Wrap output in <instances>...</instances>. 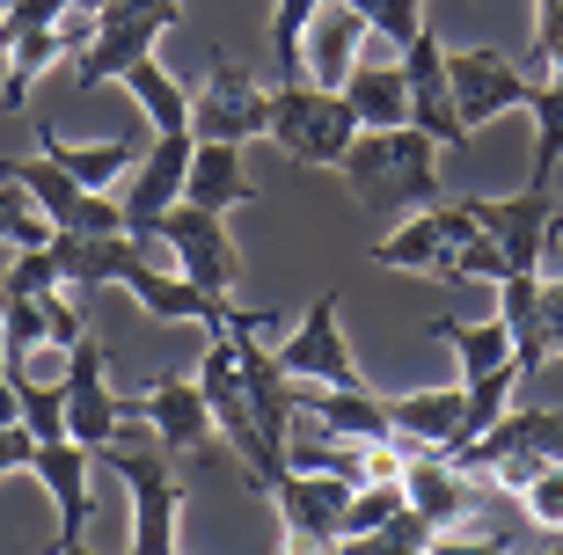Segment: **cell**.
Listing matches in <instances>:
<instances>
[{"label": "cell", "instance_id": "cell-1", "mask_svg": "<svg viewBox=\"0 0 563 555\" xmlns=\"http://www.w3.org/2000/svg\"><path fill=\"white\" fill-rule=\"evenodd\" d=\"M374 264L388 270H424V278H446V286H468V278H505V256L498 242L483 234L461 206H432V212H410L396 220L388 234L374 242Z\"/></svg>", "mask_w": 563, "mask_h": 555}, {"label": "cell", "instance_id": "cell-44", "mask_svg": "<svg viewBox=\"0 0 563 555\" xmlns=\"http://www.w3.org/2000/svg\"><path fill=\"white\" fill-rule=\"evenodd\" d=\"M563 37V0H534V52H549V44ZM527 52V59H534Z\"/></svg>", "mask_w": 563, "mask_h": 555}, {"label": "cell", "instance_id": "cell-31", "mask_svg": "<svg viewBox=\"0 0 563 555\" xmlns=\"http://www.w3.org/2000/svg\"><path fill=\"white\" fill-rule=\"evenodd\" d=\"M66 52H59V30H22L15 44H8V74H0V110H22L30 103V88H37V74H52Z\"/></svg>", "mask_w": 563, "mask_h": 555}, {"label": "cell", "instance_id": "cell-17", "mask_svg": "<svg viewBox=\"0 0 563 555\" xmlns=\"http://www.w3.org/2000/svg\"><path fill=\"white\" fill-rule=\"evenodd\" d=\"M190 132H154V146L140 154V168H132L125 198H118V212H125V234H146L154 242V226H162V212L184 198V176H190Z\"/></svg>", "mask_w": 563, "mask_h": 555}, {"label": "cell", "instance_id": "cell-23", "mask_svg": "<svg viewBox=\"0 0 563 555\" xmlns=\"http://www.w3.org/2000/svg\"><path fill=\"white\" fill-rule=\"evenodd\" d=\"M300 410L322 424V439H352V446H374L388 432V402L374 388H300Z\"/></svg>", "mask_w": 563, "mask_h": 555}, {"label": "cell", "instance_id": "cell-5", "mask_svg": "<svg viewBox=\"0 0 563 555\" xmlns=\"http://www.w3.org/2000/svg\"><path fill=\"white\" fill-rule=\"evenodd\" d=\"M0 176L30 190V206L52 220V234H125L118 190H88V184H74V176H66L59 162H44V154H30V162H0Z\"/></svg>", "mask_w": 563, "mask_h": 555}, {"label": "cell", "instance_id": "cell-43", "mask_svg": "<svg viewBox=\"0 0 563 555\" xmlns=\"http://www.w3.org/2000/svg\"><path fill=\"white\" fill-rule=\"evenodd\" d=\"M542 344L563 351V278H549V286H542Z\"/></svg>", "mask_w": 563, "mask_h": 555}, {"label": "cell", "instance_id": "cell-2", "mask_svg": "<svg viewBox=\"0 0 563 555\" xmlns=\"http://www.w3.org/2000/svg\"><path fill=\"white\" fill-rule=\"evenodd\" d=\"M439 146L424 140L418 124H396V132H358L344 146V184L358 190V206L380 212V220H410V212L439 206V176H432Z\"/></svg>", "mask_w": 563, "mask_h": 555}, {"label": "cell", "instance_id": "cell-28", "mask_svg": "<svg viewBox=\"0 0 563 555\" xmlns=\"http://www.w3.org/2000/svg\"><path fill=\"white\" fill-rule=\"evenodd\" d=\"M0 366H8V380H15L22 432L37 439V446L66 439V366H59V380H37V373H30V358H0Z\"/></svg>", "mask_w": 563, "mask_h": 555}, {"label": "cell", "instance_id": "cell-32", "mask_svg": "<svg viewBox=\"0 0 563 555\" xmlns=\"http://www.w3.org/2000/svg\"><path fill=\"white\" fill-rule=\"evenodd\" d=\"M527 110H534V176H527V190H549L563 168V88L534 81L527 88Z\"/></svg>", "mask_w": 563, "mask_h": 555}, {"label": "cell", "instance_id": "cell-41", "mask_svg": "<svg viewBox=\"0 0 563 555\" xmlns=\"http://www.w3.org/2000/svg\"><path fill=\"white\" fill-rule=\"evenodd\" d=\"M44 322H52V344H59V351L88 336V330H81V314H74V300H59V292H44Z\"/></svg>", "mask_w": 563, "mask_h": 555}, {"label": "cell", "instance_id": "cell-39", "mask_svg": "<svg viewBox=\"0 0 563 555\" xmlns=\"http://www.w3.org/2000/svg\"><path fill=\"white\" fill-rule=\"evenodd\" d=\"M410 497H402V482H358L352 490V504H344V541L352 534H374L380 519H396Z\"/></svg>", "mask_w": 563, "mask_h": 555}, {"label": "cell", "instance_id": "cell-10", "mask_svg": "<svg viewBox=\"0 0 563 555\" xmlns=\"http://www.w3.org/2000/svg\"><path fill=\"white\" fill-rule=\"evenodd\" d=\"M278 366L300 380V388H366L358 380V358L336 330V292H314L308 314L292 322V336L278 344Z\"/></svg>", "mask_w": 563, "mask_h": 555}, {"label": "cell", "instance_id": "cell-36", "mask_svg": "<svg viewBox=\"0 0 563 555\" xmlns=\"http://www.w3.org/2000/svg\"><path fill=\"white\" fill-rule=\"evenodd\" d=\"M52 242V220L30 206V190L0 176V248H44Z\"/></svg>", "mask_w": 563, "mask_h": 555}, {"label": "cell", "instance_id": "cell-20", "mask_svg": "<svg viewBox=\"0 0 563 555\" xmlns=\"http://www.w3.org/2000/svg\"><path fill=\"white\" fill-rule=\"evenodd\" d=\"M388 432L410 453H454L468 432V395L461 388H424V395H396L388 402Z\"/></svg>", "mask_w": 563, "mask_h": 555}, {"label": "cell", "instance_id": "cell-18", "mask_svg": "<svg viewBox=\"0 0 563 555\" xmlns=\"http://www.w3.org/2000/svg\"><path fill=\"white\" fill-rule=\"evenodd\" d=\"M454 468H490V460H563V410H505L476 446L446 453Z\"/></svg>", "mask_w": 563, "mask_h": 555}, {"label": "cell", "instance_id": "cell-19", "mask_svg": "<svg viewBox=\"0 0 563 555\" xmlns=\"http://www.w3.org/2000/svg\"><path fill=\"white\" fill-rule=\"evenodd\" d=\"M30 468H37V482L52 490V504H59V548H74V541L88 534V512H96V490H88L96 453L74 446V439H52V446L30 453Z\"/></svg>", "mask_w": 563, "mask_h": 555}, {"label": "cell", "instance_id": "cell-8", "mask_svg": "<svg viewBox=\"0 0 563 555\" xmlns=\"http://www.w3.org/2000/svg\"><path fill=\"white\" fill-rule=\"evenodd\" d=\"M154 242L176 248V270H184L198 292H212V300H234V278H242V256H234V234L220 226V212L206 206H176L162 212V226H154Z\"/></svg>", "mask_w": 563, "mask_h": 555}, {"label": "cell", "instance_id": "cell-26", "mask_svg": "<svg viewBox=\"0 0 563 555\" xmlns=\"http://www.w3.org/2000/svg\"><path fill=\"white\" fill-rule=\"evenodd\" d=\"M37 154L44 162H59L74 184H88V190H110L125 168H140V146L132 140H96V146H74V140H59V124L52 118H37Z\"/></svg>", "mask_w": 563, "mask_h": 555}, {"label": "cell", "instance_id": "cell-6", "mask_svg": "<svg viewBox=\"0 0 563 555\" xmlns=\"http://www.w3.org/2000/svg\"><path fill=\"white\" fill-rule=\"evenodd\" d=\"M272 124V88H256L228 52H212L206 88L190 96V140H220V146H250Z\"/></svg>", "mask_w": 563, "mask_h": 555}, {"label": "cell", "instance_id": "cell-4", "mask_svg": "<svg viewBox=\"0 0 563 555\" xmlns=\"http://www.w3.org/2000/svg\"><path fill=\"white\" fill-rule=\"evenodd\" d=\"M256 490L272 497L278 526H286V555H330L344 541V504L358 482L344 475H308V468H272Z\"/></svg>", "mask_w": 563, "mask_h": 555}, {"label": "cell", "instance_id": "cell-9", "mask_svg": "<svg viewBox=\"0 0 563 555\" xmlns=\"http://www.w3.org/2000/svg\"><path fill=\"white\" fill-rule=\"evenodd\" d=\"M132 417L125 395H110V358L96 336L66 344V439L88 453H110L118 446V424Z\"/></svg>", "mask_w": 563, "mask_h": 555}, {"label": "cell", "instance_id": "cell-49", "mask_svg": "<svg viewBox=\"0 0 563 555\" xmlns=\"http://www.w3.org/2000/svg\"><path fill=\"white\" fill-rule=\"evenodd\" d=\"M542 555H563V541H549V548H542Z\"/></svg>", "mask_w": 563, "mask_h": 555}, {"label": "cell", "instance_id": "cell-38", "mask_svg": "<svg viewBox=\"0 0 563 555\" xmlns=\"http://www.w3.org/2000/svg\"><path fill=\"white\" fill-rule=\"evenodd\" d=\"M352 37H358V15L344 8V15L322 22V44H314V88H344V74H352Z\"/></svg>", "mask_w": 563, "mask_h": 555}, {"label": "cell", "instance_id": "cell-25", "mask_svg": "<svg viewBox=\"0 0 563 555\" xmlns=\"http://www.w3.org/2000/svg\"><path fill=\"white\" fill-rule=\"evenodd\" d=\"M184 206H206V212L256 206V184H250V168H242V146H220V140H198V146H190Z\"/></svg>", "mask_w": 563, "mask_h": 555}, {"label": "cell", "instance_id": "cell-33", "mask_svg": "<svg viewBox=\"0 0 563 555\" xmlns=\"http://www.w3.org/2000/svg\"><path fill=\"white\" fill-rule=\"evenodd\" d=\"M432 534H439L432 519H418L410 504H402L396 519H380L374 534H352V541H336L330 555H424V548H432Z\"/></svg>", "mask_w": 563, "mask_h": 555}, {"label": "cell", "instance_id": "cell-3", "mask_svg": "<svg viewBox=\"0 0 563 555\" xmlns=\"http://www.w3.org/2000/svg\"><path fill=\"white\" fill-rule=\"evenodd\" d=\"M264 140H272L286 162H300V168H336V162H344V146L358 140V118H352V103H344L336 88L278 81Z\"/></svg>", "mask_w": 563, "mask_h": 555}, {"label": "cell", "instance_id": "cell-12", "mask_svg": "<svg viewBox=\"0 0 563 555\" xmlns=\"http://www.w3.org/2000/svg\"><path fill=\"white\" fill-rule=\"evenodd\" d=\"M184 22V8H154V15H96V44L74 59V88L96 96V88L125 81L140 59H154V44Z\"/></svg>", "mask_w": 563, "mask_h": 555}, {"label": "cell", "instance_id": "cell-37", "mask_svg": "<svg viewBox=\"0 0 563 555\" xmlns=\"http://www.w3.org/2000/svg\"><path fill=\"white\" fill-rule=\"evenodd\" d=\"M520 519H527V526H542V534H563V460H549V468L527 475Z\"/></svg>", "mask_w": 563, "mask_h": 555}, {"label": "cell", "instance_id": "cell-42", "mask_svg": "<svg viewBox=\"0 0 563 555\" xmlns=\"http://www.w3.org/2000/svg\"><path fill=\"white\" fill-rule=\"evenodd\" d=\"M30 453H37V439L22 432V424H0V475H15V468H30Z\"/></svg>", "mask_w": 563, "mask_h": 555}, {"label": "cell", "instance_id": "cell-14", "mask_svg": "<svg viewBox=\"0 0 563 555\" xmlns=\"http://www.w3.org/2000/svg\"><path fill=\"white\" fill-rule=\"evenodd\" d=\"M234 373H242V395H250V417H256V432H264V446L286 460L292 417H300V380L278 366V351L264 344L256 330H250V336H234Z\"/></svg>", "mask_w": 563, "mask_h": 555}, {"label": "cell", "instance_id": "cell-34", "mask_svg": "<svg viewBox=\"0 0 563 555\" xmlns=\"http://www.w3.org/2000/svg\"><path fill=\"white\" fill-rule=\"evenodd\" d=\"M322 0H272V66H278V81H308L300 74V37H308V22Z\"/></svg>", "mask_w": 563, "mask_h": 555}, {"label": "cell", "instance_id": "cell-29", "mask_svg": "<svg viewBox=\"0 0 563 555\" xmlns=\"http://www.w3.org/2000/svg\"><path fill=\"white\" fill-rule=\"evenodd\" d=\"M432 336H439V344H454L461 380H476V373H490V366H520V358H512V336H505V322H454V314H439Z\"/></svg>", "mask_w": 563, "mask_h": 555}, {"label": "cell", "instance_id": "cell-21", "mask_svg": "<svg viewBox=\"0 0 563 555\" xmlns=\"http://www.w3.org/2000/svg\"><path fill=\"white\" fill-rule=\"evenodd\" d=\"M132 417H140L162 446H176V453H198L212 439V410H206V395H198V380H176V373L154 380V388L132 402Z\"/></svg>", "mask_w": 563, "mask_h": 555}, {"label": "cell", "instance_id": "cell-16", "mask_svg": "<svg viewBox=\"0 0 563 555\" xmlns=\"http://www.w3.org/2000/svg\"><path fill=\"white\" fill-rule=\"evenodd\" d=\"M402 88H410V124H418L432 146H468L454 118V81H446V44L432 37V22H424L418 37L402 44Z\"/></svg>", "mask_w": 563, "mask_h": 555}, {"label": "cell", "instance_id": "cell-47", "mask_svg": "<svg viewBox=\"0 0 563 555\" xmlns=\"http://www.w3.org/2000/svg\"><path fill=\"white\" fill-rule=\"evenodd\" d=\"M66 8H96V15H103V0H66Z\"/></svg>", "mask_w": 563, "mask_h": 555}, {"label": "cell", "instance_id": "cell-22", "mask_svg": "<svg viewBox=\"0 0 563 555\" xmlns=\"http://www.w3.org/2000/svg\"><path fill=\"white\" fill-rule=\"evenodd\" d=\"M402 497H410V512H418V519H432L439 534H446V526L468 519L476 482H468V468H454L446 453H410V468H402Z\"/></svg>", "mask_w": 563, "mask_h": 555}, {"label": "cell", "instance_id": "cell-45", "mask_svg": "<svg viewBox=\"0 0 563 555\" xmlns=\"http://www.w3.org/2000/svg\"><path fill=\"white\" fill-rule=\"evenodd\" d=\"M0 424H22V417H15V380H8V366H0Z\"/></svg>", "mask_w": 563, "mask_h": 555}, {"label": "cell", "instance_id": "cell-7", "mask_svg": "<svg viewBox=\"0 0 563 555\" xmlns=\"http://www.w3.org/2000/svg\"><path fill=\"white\" fill-rule=\"evenodd\" d=\"M198 395H206V410H212V432L242 453L250 482H264L272 468H286V460L264 446L256 417H250V395H242V373H234V336H206V358H198Z\"/></svg>", "mask_w": 563, "mask_h": 555}, {"label": "cell", "instance_id": "cell-11", "mask_svg": "<svg viewBox=\"0 0 563 555\" xmlns=\"http://www.w3.org/2000/svg\"><path fill=\"white\" fill-rule=\"evenodd\" d=\"M118 482L132 490V555H176V519H184V475L154 453H118Z\"/></svg>", "mask_w": 563, "mask_h": 555}, {"label": "cell", "instance_id": "cell-24", "mask_svg": "<svg viewBox=\"0 0 563 555\" xmlns=\"http://www.w3.org/2000/svg\"><path fill=\"white\" fill-rule=\"evenodd\" d=\"M336 96L352 103L358 132H396V124H410V88H402V66L396 59H358L352 74H344Z\"/></svg>", "mask_w": 563, "mask_h": 555}, {"label": "cell", "instance_id": "cell-48", "mask_svg": "<svg viewBox=\"0 0 563 555\" xmlns=\"http://www.w3.org/2000/svg\"><path fill=\"white\" fill-rule=\"evenodd\" d=\"M556 234H563V212H556V220H549V242H556Z\"/></svg>", "mask_w": 563, "mask_h": 555}, {"label": "cell", "instance_id": "cell-27", "mask_svg": "<svg viewBox=\"0 0 563 555\" xmlns=\"http://www.w3.org/2000/svg\"><path fill=\"white\" fill-rule=\"evenodd\" d=\"M498 322L512 336L520 373H542V358H549V344H542V270H505L498 278Z\"/></svg>", "mask_w": 563, "mask_h": 555}, {"label": "cell", "instance_id": "cell-13", "mask_svg": "<svg viewBox=\"0 0 563 555\" xmlns=\"http://www.w3.org/2000/svg\"><path fill=\"white\" fill-rule=\"evenodd\" d=\"M446 81H454V118H461V132H483L498 110H527L534 74H520L505 52L476 44V52H446Z\"/></svg>", "mask_w": 563, "mask_h": 555}, {"label": "cell", "instance_id": "cell-15", "mask_svg": "<svg viewBox=\"0 0 563 555\" xmlns=\"http://www.w3.org/2000/svg\"><path fill=\"white\" fill-rule=\"evenodd\" d=\"M461 212L498 242L505 270H542L549 256V220H556V206H549V190H520V198H461Z\"/></svg>", "mask_w": 563, "mask_h": 555}, {"label": "cell", "instance_id": "cell-40", "mask_svg": "<svg viewBox=\"0 0 563 555\" xmlns=\"http://www.w3.org/2000/svg\"><path fill=\"white\" fill-rule=\"evenodd\" d=\"M424 555H512V534H498V526H483V534H432Z\"/></svg>", "mask_w": 563, "mask_h": 555}, {"label": "cell", "instance_id": "cell-30", "mask_svg": "<svg viewBox=\"0 0 563 555\" xmlns=\"http://www.w3.org/2000/svg\"><path fill=\"white\" fill-rule=\"evenodd\" d=\"M125 88H132V103L146 110L154 132H190V88H176V74L162 59H140L125 74Z\"/></svg>", "mask_w": 563, "mask_h": 555}, {"label": "cell", "instance_id": "cell-46", "mask_svg": "<svg viewBox=\"0 0 563 555\" xmlns=\"http://www.w3.org/2000/svg\"><path fill=\"white\" fill-rule=\"evenodd\" d=\"M52 555H96V548H88V541H74V548H52Z\"/></svg>", "mask_w": 563, "mask_h": 555}, {"label": "cell", "instance_id": "cell-35", "mask_svg": "<svg viewBox=\"0 0 563 555\" xmlns=\"http://www.w3.org/2000/svg\"><path fill=\"white\" fill-rule=\"evenodd\" d=\"M344 8L358 15V30H366V37L396 44V52L424 30V0H344Z\"/></svg>", "mask_w": 563, "mask_h": 555}]
</instances>
